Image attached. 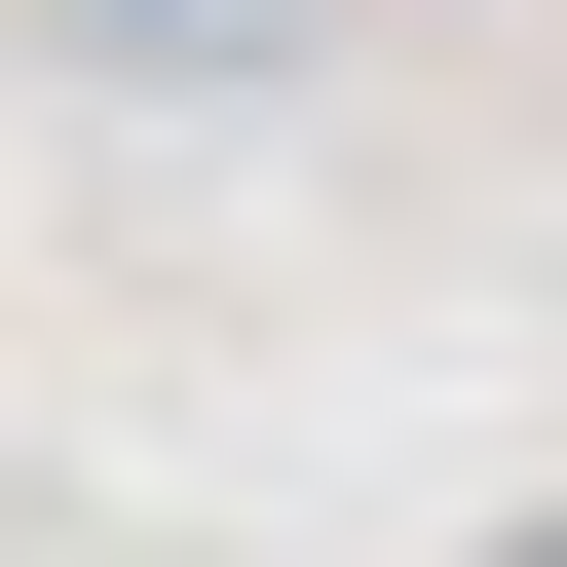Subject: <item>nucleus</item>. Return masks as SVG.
Masks as SVG:
<instances>
[{"label": "nucleus", "instance_id": "f03ea898", "mask_svg": "<svg viewBox=\"0 0 567 567\" xmlns=\"http://www.w3.org/2000/svg\"><path fill=\"white\" fill-rule=\"evenodd\" d=\"M454 567H567V492H529V529H454Z\"/></svg>", "mask_w": 567, "mask_h": 567}, {"label": "nucleus", "instance_id": "f257e3e1", "mask_svg": "<svg viewBox=\"0 0 567 567\" xmlns=\"http://www.w3.org/2000/svg\"><path fill=\"white\" fill-rule=\"evenodd\" d=\"M39 39H76V76H303L341 0H39Z\"/></svg>", "mask_w": 567, "mask_h": 567}]
</instances>
